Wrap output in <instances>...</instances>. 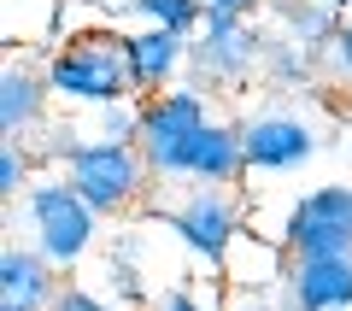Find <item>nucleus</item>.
I'll list each match as a JSON object with an SVG mask.
<instances>
[{
    "instance_id": "obj_23",
    "label": "nucleus",
    "mask_w": 352,
    "mask_h": 311,
    "mask_svg": "<svg viewBox=\"0 0 352 311\" xmlns=\"http://www.w3.org/2000/svg\"><path fill=\"white\" fill-rule=\"evenodd\" d=\"M329 6H340V12H352V0H329Z\"/></svg>"
},
{
    "instance_id": "obj_7",
    "label": "nucleus",
    "mask_w": 352,
    "mask_h": 311,
    "mask_svg": "<svg viewBox=\"0 0 352 311\" xmlns=\"http://www.w3.org/2000/svg\"><path fill=\"white\" fill-rule=\"evenodd\" d=\"M276 247L288 259H323V253H352V188L323 182L311 194H300L282 217Z\"/></svg>"
},
{
    "instance_id": "obj_9",
    "label": "nucleus",
    "mask_w": 352,
    "mask_h": 311,
    "mask_svg": "<svg viewBox=\"0 0 352 311\" xmlns=\"http://www.w3.org/2000/svg\"><path fill=\"white\" fill-rule=\"evenodd\" d=\"M282 311H352V253L288 259V270H282Z\"/></svg>"
},
{
    "instance_id": "obj_6",
    "label": "nucleus",
    "mask_w": 352,
    "mask_h": 311,
    "mask_svg": "<svg viewBox=\"0 0 352 311\" xmlns=\"http://www.w3.org/2000/svg\"><path fill=\"white\" fill-rule=\"evenodd\" d=\"M164 224L182 241V253H194L200 264L223 270L229 253H235V241H241V206L217 182H188V194L164 212Z\"/></svg>"
},
{
    "instance_id": "obj_4",
    "label": "nucleus",
    "mask_w": 352,
    "mask_h": 311,
    "mask_svg": "<svg viewBox=\"0 0 352 311\" xmlns=\"http://www.w3.org/2000/svg\"><path fill=\"white\" fill-rule=\"evenodd\" d=\"M264 30L247 12H223L206 6V24L188 36V76L194 88H235L264 65Z\"/></svg>"
},
{
    "instance_id": "obj_19",
    "label": "nucleus",
    "mask_w": 352,
    "mask_h": 311,
    "mask_svg": "<svg viewBox=\"0 0 352 311\" xmlns=\"http://www.w3.org/2000/svg\"><path fill=\"white\" fill-rule=\"evenodd\" d=\"M47 311H124V305H118V299L112 294H94V288H59V294H53V305Z\"/></svg>"
},
{
    "instance_id": "obj_11",
    "label": "nucleus",
    "mask_w": 352,
    "mask_h": 311,
    "mask_svg": "<svg viewBox=\"0 0 352 311\" xmlns=\"http://www.w3.org/2000/svg\"><path fill=\"white\" fill-rule=\"evenodd\" d=\"M47 106H53L47 71H36V65H24V59H12L6 71H0V136L30 141L41 124H47Z\"/></svg>"
},
{
    "instance_id": "obj_1",
    "label": "nucleus",
    "mask_w": 352,
    "mask_h": 311,
    "mask_svg": "<svg viewBox=\"0 0 352 311\" xmlns=\"http://www.w3.org/2000/svg\"><path fill=\"white\" fill-rule=\"evenodd\" d=\"M41 71L53 83V100H65L76 112H88V106H118V100H141L135 76H129L124 36H112V30H82V36L59 41Z\"/></svg>"
},
{
    "instance_id": "obj_14",
    "label": "nucleus",
    "mask_w": 352,
    "mask_h": 311,
    "mask_svg": "<svg viewBox=\"0 0 352 311\" xmlns=\"http://www.w3.org/2000/svg\"><path fill=\"white\" fill-rule=\"evenodd\" d=\"M270 12H276V30L294 41H305L311 53H329L340 36V24H346V12L340 6H329V0H270Z\"/></svg>"
},
{
    "instance_id": "obj_8",
    "label": "nucleus",
    "mask_w": 352,
    "mask_h": 311,
    "mask_svg": "<svg viewBox=\"0 0 352 311\" xmlns=\"http://www.w3.org/2000/svg\"><path fill=\"white\" fill-rule=\"evenodd\" d=\"M241 141H247V171L264 176H282V171H300V164L317 159V129L294 112H258L241 124Z\"/></svg>"
},
{
    "instance_id": "obj_20",
    "label": "nucleus",
    "mask_w": 352,
    "mask_h": 311,
    "mask_svg": "<svg viewBox=\"0 0 352 311\" xmlns=\"http://www.w3.org/2000/svg\"><path fill=\"white\" fill-rule=\"evenodd\" d=\"M329 71H335L340 83H352V12H346V24H340L335 47H329Z\"/></svg>"
},
{
    "instance_id": "obj_5",
    "label": "nucleus",
    "mask_w": 352,
    "mask_h": 311,
    "mask_svg": "<svg viewBox=\"0 0 352 311\" xmlns=\"http://www.w3.org/2000/svg\"><path fill=\"white\" fill-rule=\"evenodd\" d=\"M206 124H212V100L194 83L141 100V153L153 164V182H182V159Z\"/></svg>"
},
{
    "instance_id": "obj_15",
    "label": "nucleus",
    "mask_w": 352,
    "mask_h": 311,
    "mask_svg": "<svg viewBox=\"0 0 352 311\" xmlns=\"http://www.w3.org/2000/svg\"><path fill=\"white\" fill-rule=\"evenodd\" d=\"M317 59H323V53H311L305 41H294V36L276 30V36L264 41V65H258V71L270 76L276 88H311L317 83Z\"/></svg>"
},
{
    "instance_id": "obj_2",
    "label": "nucleus",
    "mask_w": 352,
    "mask_h": 311,
    "mask_svg": "<svg viewBox=\"0 0 352 311\" xmlns=\"http://www.w3.org/2000/svg\"><path fill=\"white\" fill-rule=\"evenodd\" d=\"M65 176L100 217H124L147 200L153 164L141 153V141H76L65 153Z\"/></svg>"
},
{
    "instance_id": "obj_24",
    "label": "nucleus",
    "mask_w": 352,
    "mask_h": 311,
    "mask_svg": "<svg viewBox=\"0 0 352 311\" xmlns=\"http://www.w3.org/2000/svg\"><path fill=\"white\" fill-rule=\"evenodd\" d=\"M6 311H36V305H6Z\"/></svg>"
},
{
    "instance_id": "obj_12",
    "label": "nucleus",
    "mask_w": 352,
    "mask_h": 311,
    "mask_svg": "<svg viewBox=\"0 0 352 311\" xmlns=\"http://www.w3.org/2000/svg\"><path fill=\"white\" fill-rule=\"evenodd\" d=\"M247 176V141H241V124H223V118H212V124L194 136L188 159H182V182H241Z\"/></svg>"
},
{
    "instance_id": "obj_17",
    "label": "nucleus",
    "mask_w": 352,
    "mask_h": 311,
    "mask_svg": "<svg viewBox=\"0 0 352 311\" xmlns=\"http://www.w3.org/2000/svg\"><path fill=\"white\" fill-rule=\"evenodd\" d=\"M106 288H112V299L124 311H135V305H147V288H141V270H135V247H112L106 253Z\"/></svg>"
},
{
    "instance_id": "obj_10",
    "label": "nucleus",
    "mask_w": 352,
    "mask_h": 311,
    "mask_svg": "<svg viewBox=\"0 0 352 311\" xmlns=\"http://www.w3.org/2000/svg\"><path fill=\"white\" fill-rule=\"evenodd\" d=\"M124 53H129V76H135V94L141 100L176 88V76L188 71V36L159 30V24H135L124 36Z\"/></svg>"
},
{
    "instance_id": "obj_13",
    "label": "nucleus",
    "mask_w": 352,
    "mask_h": 311,
    "mask_svg": "<svg viewBox=\"0 0 352 311\" xmlns=\"http://www.w3.org/2000/svg\"><path fill=\"white\" fill-rule=\"evenodd\" d=\"M0 294H6V305L47 311L53 294H59V264H53L36 241H30V247H6V259H0Z\"/></svg>"
},
{
    "instance_id": "obj_21",
    "label": "nucleus",
    "mask_w": 352,
    "mask_h": 311,
    "mask_svg": "<svg viewBox=\"0 0 352 311\" xmlns=\"http://www.w3.org/2000/svg\"><path fill=\"white\" fill-rule=\"evenodd\" d=\"M153 311H212V305H206L200 294H188V288H170V294H159Z\"/></svg>"
},
{
    "instance_id": "obj_18",
    "label": "nucleus",
    "mask_w": 352,
    "mask_h": 311,
    "mask_svg": "<svg viewBox=\"0 0 352 311\" xmlns=\"http://www.w3.org/2000/svg\"><path fill=\"white\" fill-rule=\"evenodd\" d=\"M30 182H36V147L6 136V147H0V194H6V200H24Z\"/></svg>"
},
{
    "instance_id": "obj_22",
    "label": "nucleus",
    "mask_w": 352,
    "mask_h": 311,
    "mask_svg": "<svg viewBox=\"0 0 352 311\" xmlns=\"http://www.w3.org/2000/svg\"><path fill=\"white\" fill-rule=\"evenodd\" d=\"M206 6H223V12H258V6H264V0H206Z\"/></svg>"
},
{
    "instance_id": "obj_16",
    "label": "nucleus",
    "mask_w": 352,
    "mask_h": 311,
    "mask_svg": "<svg viewBox=\"0 0 352 311\" xmlns=\"http://www.w3.org/2000/svg\"><path fill=\"white\" fill-rule=\"evenodd\" d=\"M124 12L135 24H159V30H176V36H194L206 24V0H124Z\"/></svg>"
},
{
    "instance_id": "obj_3",
    "label": "nucleus",
    "mask_w": 352,
    "mask_h": 311,
    "mask_svg": "<svg viewBox=\"0 0 352 311\" xmlns=\"http://www.w3.org/2000/svg\"><path fill=\"white\" fill-rule=\"evenodd\" d=\"M24 224H30V235H36V247L47 253L59 270H76V264L94 253V241H100V212L76 194V182H71L65 171L30 182V194H24Z\"/></svg>"
}]
</instances>
